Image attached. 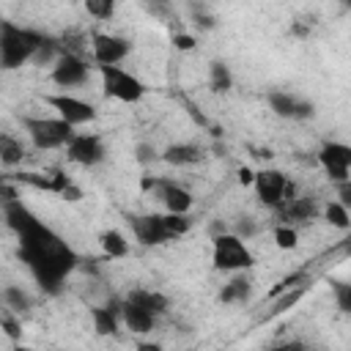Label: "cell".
<instances>
[{"mask_svg": "<svg viewBox=\"0 0 351 351\" xmlns=\"http://www.w3.org/2000/svg\"><path fill=\"white\" fill-rule=\"evenodd\" d=\"M44 101L63 118L69 121L71 126H82V123H90L96 118V107L90 101H82L77 96H69V93H49L44 96Z\"/></svg>", "mask_w": 351, "mask_h": 351, "instance_id": "7", "label": "cell"}, {"mask_svg": "<svg viewBox=\"0 0 351 351\" xmlns=\"http://www.w3.org/2000/svg\"><path fill=\"white\" fill-rule=\"evenodd\" d=\"M162 159H165L167 165H176V167H186V165H197V162L203 159V154H200V148L192 145V143H176V145H167V148H165Z\"/></svg>", "mask_w": 351, "mask_h": 351, "instance_id": "17", "label": "cell"}, {"mask_svg": "<svg viewBox=\"0 0 351 351\" xmlns=\"http://www.w3.org/2000/svg\"><path fill=\"white\" fill-rule=\"evenodd\" d=\"M236 230H239V233H241V239H244V236H252V233H255V225H252L250 219H241Z\"/></svg>", "mask_w": 351, "mask_h": 351, "instance_id": "34", "label": "cell"}, {"mask_svg": "<svg viewBox=\"0 0 351 351\" xmlns=\"http://www.w3.org/2000/svg\"><path fill=\"white\" fill-rule=\"evenodd\" d=\"M239 181H241V184H252V181H255V173H252L250 167H241V170H239Z\"/></svg>", "mask_w": 351, "mask_h": 351, "instance_id": "36", "label": "cell"}, {"mask_svg": "<svg viewBox=\"0 0 351 351\" xmlns=\"http://www.w3.org/2000/svg\"><path fill=\"white\" fill-rule=\"evenodd\" d=\"M3 296H5V307H11V310H27L30 307V299L19 288H5Z\"/></svg>", "mask_w": 351, "mask_h": 351, "instance_id": "29", "label": "cell"}, {"mask_svg": "<svg viewBox=\"0 0 351 351\" xmlns=\"http://www.w3.org/2000/svg\"><path fill=\"white\" fill-rule=\"evenodd\" d=\"M90 318H93V329L99 335H115L118 332V315L112 307H90Z\"/></svg>", "mask_w": 351, "mask_h": 351, "instance_id": "19", "label": "cell"}, {"mask_svg": "<svg viewBox=\"0 0 351 351\" xmlns=\"http://www.w3.org/2000/svg\"><path fill=\"white\" fill-rule=\"evenodd\" d=\"M250 296V280L247 277H233L222 291H219V302L233 304V302H244Z\"/></svg>", "mask_w": 351, "mask_h": 351, "instance_id": "22", "label": "cell"}, {"mask_svg": "<svg viewBox=\"0 0 351 351\" xmlns=\"http://www.w3.org/2000/svg\"><path fill=\"white\" fill-rule=\"evenodd\" d=\"M5 219L8 225L19 233V255L25 258V263L30 266V271L36 274V280L41 282V288L58 291L60 280L74 269L77 255L66 247V241H60L47 225H41L19 200H5Z\"/></svg>", "mask_w": 351, "mask_h": 351, "instance_id": "1", "label": "cell"}, {"mask_svg": "<svg viewBox=\"0 0 351 351\" xmlns=\"http://www.w3.org/2000/svg\"><path fill=\"white\" fill-rule=\"evenodd\" d=\"M230 85H233L230 69L225 63H211V88L217 93H225V90H230Z\"/></svg>", "mask_w": 351, "mask_h": 351, "instance_id": "24", "label": "cell"}, {"mask_svg": "<svg viewBox=\"0 0 351 351\" xmlns=\"http://www.w3.org/2000/svg\"><path fill=\"white\" fill-rule=\"evenodd\" d=\"M266 101L274 110V115H280V118H313V112H315L313 101L296 99V96H291L285 90H271L266 96Z\"/></svg>", "mask_w": 351, "mask_h": 351, "instance_id": "13", "label": "cell"}, {"mask_svg": "<svg viewBox=\"0 0 351 351\" xmlns=\"http://www.w3.org/2000/svg\"><path fill=\"white\" fill-rule=\"evenodd\" d=\"M137 159H140L143 165L154 162V159H156V151H154V145H148V143H140V145H137Z\"/></svg>", "mask_w": 351, "mask_h": 351, "instance_id": "32", "label": "cell"}, {"mask_svg": "<svg viewBox=\"0 0 351 351\" xmlns=\"http://www.w3.org/2000/svg\"><path fill=\"white\" fill-rule=\"evenodd\" d=\"M255 192H258V200L269 208H280L285 200L293 197V184L285 178V173L269 167V170H261L255 173V181H252Z\"/></svg>", "mask_w": 351, "mask_h": 351, "instance_id": "6", "label": "cell"}, {"mask_svg": "<svg viewBox=\"0 0 351 351\" xmlns=\"http://www.w3.org/2000/svg\"><path fill=\"white\" fill-rule=\"evenodd\" d=\"M173 44H176V49H181V52H186V49H192L197 41L192 38V36H186V33H176V38H173Z\"/></svg>", "mask_w": 351, "mask_h": 351, "instance_id": "33", "label": "cell"}, {"mask_svg": "<svg viewBox=\"0 0 351 351\" xmlns=\"http://www.w3.org/2000/svg\"><path fill=\"white\" fill-rule=\"evenodd\" d=\"M90 52H93V60H96L99 66H118V63L132 52V44H129L123 36L93 33V36H90Z\"/></svg>", "mask_w": 351, "mask_h": 351, "instance_id": "8", "label": "cell"}, {"mask_svg": "<svg viewBox=\"0 0 351 351\" xmlns=\"http://www.w3.org/2000/svg\"><path fill=\"white\" fill-rule=\"evenodd\" d=\"M255 263L250 247L236 233H219L211 244V266L219 271H244Z\"/></svg>", "mask_w": 351, "mask_h": 351, "instance_id": "4", "label": "cell"}, {"mask_svg": "<svg viewBox=\"0 0 351 351\" xmlns=\"http://www.w3.org/2000/svg\"><path fill=\"white\" fill-rule=\"evenodd\" d=\"M332 291H335V304L343 313H351V282H335Z\"/></svg>", "mask_w": 351, "mask_h": 351, "instance_id": "28", "label": "cell"}, {"mask_svg": "<svg viewBox=\"0 0 351 351\" xmlns=\"http://www.w3.org/2000/svg\"><path fill=\"white\" fill-rule=\"evenodd\" d=\"M318 214L313 197H291L280 206V219L282 222H307Z\"/></svg>", "mask_w": 351, "mask_h": 351, "instance_id": "16", "label": "cell"}, {"mask_svg": "<svg viewBox=\"0 0 351 351\" xmlns=\"http://www.w3.org/2000/svg\"><path fill=\"white\" fill-rule=\"evenodd\" d=\"M159 197H162V203H165V208L170 214H186L192 208V203H195L192 195L184 186L173 184V181H162L159 184Z\"/></svg>", "mask_w": 351, "mask_h": 351, "instance_id": "14", "label": "cell"}, {"mask_svg": "<svg viewBox=\"0 0 351 351\" xmlns=\"http://www.w3.org/2000/svg\"><path fill=\"white\" fill-rule=\"evenodd\" d=\"M82 3L93 19H112L115 14V0H82Z\"/></svg>", "mask_w": 351, "mask_h": 351, "instance_id": "25", "label": "cell"}, {"mask_svg": "<svg viewBox=\"0 0 351 351\" xmlns=\"http://www.w3.org/2000/svg\"><path fill=\"white\" fill-rule=\"evenodd\" d=\"M99 241H101V250L110 258H123L129 252V241H126V236L121 230H104Z\"/></svg>", "mask_w": 351, "mask_h": 351, "instance_id": "21", "label": "cell"}, {"mask_svg": "<svg viewBox=\"0 0 351 351\" xmlns=\"http://www.w3.org/2000/svg\"><path fill=\"white\" fill-rule=\"evenodd\" d=\"M121 318H123L126 329H132V332H137V335H145V332L154 329L156 313H151V310H145V307H140V304H134V302L126 299L123 307H121Z\"/></svg>", "mask_w": 351, "mask_h": 351, "instance_id": "15", "label": "cell"}, {"mask_svg": "<svg viewBox=\"0 0 351 351\" xmlns=\"http://www.w3.org/2000/svg\"><path fill=\"white\" fill-rule=\"evenodd\" d=\"M132 230H134L137 241L145 244V247L165 244V241L176 239L173 230L165 222V214H140V217H132Z\"/></svg>", "mask_w": 351, "mask_h": 351, "instance_id": "11", "label": "cell"}, {"mask_svg": "<svg viewBox=\"0 0 351 351\" xmlns=\"http://www.w3.org/2000/svg\"><path fill=\"white\" fill-rule=\"evenodd\" d=\"M324 217H326V222H329L332 228H340V230H348V228H351V214H348V208H346L340 200L326 203Z\"/></svg>", "mask_w": 351, "mask_h": 351, "instance_id": "23", "label": "cell"}, {"mask_svg": "<svg viewBox=\"0 0 351 351\" xmlns=\"http://www.w3.org/2000/svg\"><path fill=\"white\" fill-rule=\"evenodd\" d=\"M302 280H304V271H293V274H288L285 280L277 282V288L271 291V296H277V293H282V291H291V285H293V282H302Z\"/></svg>", "mask_w": 351, "mask_h": 351, "instance_id": "30", "label": "cell"}, {"mask_svg": "<svg viewBox=\"0 0 351 351\" xmlns=\"http://www.w3.org/2000/svg\"><path fill=\"white\" fill-rule=\"evenodd\" d=\"M337 200L351 211V178L346 181H337Z\"/></svg>", "mask_w": 351, "mask_h": 351, "instance_id": "31", "label": "cell"}, {"mask_svg": "<svg viewBox=\"0 0 351 351\" xmlns=\"http://www.w3.org/2000/svg\"><path fill=\"white\" fill-rule=\"evenodd\" d=\"M52 82L58 88H74V85H82L88 80V63L74 55V52H60L55 58V66H52Z\"/></svg>", "mask_w": 351, "mask_h": 351, "instance_id": "10", "label": "cell"}, {"mask_svg": "<svg viewBox=\"0 0 351 351\" xmlns=\"http://www.w3.org/2000/svg\"><path fill=\"white\" fill-rule=\"evenodd\" d=\"M22 156H25V148H22V143L19 140H14L8 132L0 137V162L5 165V167H14V165H19L22 162Z\"/></svg>", "mask_w": 351, "mask_h": 351, "instance_id": "20", "label": "cell"}, {"mask_svg": "<svg viewBox=\"0 0 351 351\" xmlns=\"http://www.w3.org/2000/svg\"><path fill=\"white\" fill-rule=\"evenodd\" d=\"M3 326H5V335L8 337H16V321H11V315H3Z\"/></svg>", "mask_w": 351, "mask_h": 351, "instance_id": "35", "label": "cell"}, {"mask_svg": "<svg viewBox=\"0 0 351 351\" xmlns=\"http://www.w3.org/2000/svg\"><path fill=\"white\" fill-rule=\"evenodd\" d=\"M47 44V36L30 27H16L14 22H3L0 30V63L3 69H19L22 63L33 60L36 52Z\"/></svg>", "mask_w": 351, "mask_h": 351, "instance_id": "2", "label": "cell"}, {"mask_svg": "<svg viewBox=\"0 0 351 351\" xmlns=\"http://www.w3.org/2000/svg\"><path fill=\"white\" fill-rule=\"evenodd\" d=\"M165 222H167V228L173 230V236H176V239H178V236H184V233L192 228V219H189L186 214H170V211H167V214H165Z\"/></svg>", "mask_w": 351, "mask_h": 351, "instance_id": "27", "label": "cell"}, {"mask_svg": "<svg viewBox=\"0 0 351 351\" xmlns=\"http://www.w3.org/2000/svg\"><path fill=\"white\" fill-rule=\"evenodd\" d=\"M66 154L74 165H82V167H93L104 159V143L99 134H74L66 145Z\"/></svg>", "mask_w": 351, "mask_h": 351, "instance_id": "12", "label": "cell"}, {"mask_svg": "<svg viewBox=\"0 0 351 351\" xmlns=\"http://www.w3.org/2000/svg\"><path fill=\"white\" fill-rule=\"evenodd\" d=\"M22 126H25L30 143L38 151L69 145V140L74 137V126L69 121H63L60 115H55V118H30V115H25L22 118Z\"/></svg>", "mask_w": 351, "mask_h": 351, "instance_id": "3", "label": "cell"}, {"mask_svg": "<svg viewBox=\"0 0 351 351\" xmlns=\"http://www.w3.org/2000/svg\"><path fill=\"white\" fill-rule=\"evenodd\" d=\"M274 244L280 250H293L299 244V236H296V230L291 225H277L274 228Z\"/></svg>", "mask_w": 351, "mask_h": 351, "instance_id": "26", "label": "cell"}, {"mask_svg": "<svg viewBox=\"0 0 351 351\" xmlns=\"http://www.w3.org/2000/svg\"><path fill=\"white\" fill-rule=\"evenodd\" d=\"M343 3H346V5H351V0H343Z\"/></svg>", "mask_w": 351, "mask_h": 351, "instance_id": "37", "label": "cell"}, {"mask_svg": "<svg viewBox=\"0 0 351 351\" xmlns=\"http://www.w3.org/2000/svg\"><path fill=\"white\" fill-rule=\"evenodd\" d=\"M318 162L324 167V173L337 184L351 178V145L346 143H324L318 151Z\"/></svg>", "mask_w": 351, "mask_h": 351, "instance_id": "9", "label": "cell"}, {"mask_svg": "<svg viewBox=\"0 0 351 351\" xmlns=\"http://www.w3.org/2000/svg\"><path fill=\"white\" fill-rule=\"evenodd\" d=\"M99 74H101V88H104L107 99H118L123 104H137L145 96V82L121 66H99Z\"/></svg>", "mask_w": 351, "mask_h": 351, "instance_id": "5", "label": "cell"}, {"mask_svg": "<svg viewBox=\"0 0 351 351\" xmlns=\"http://www.w3.org/2000/svg\"><path fill=\"white\" fill-rule=\"evenodd\" d=\"M129 302H134V304H140V307H145V310H151V313H165L167 310V296L165 293H159V291H148V288H134V291H129V296H126Z\"/></svg>", "mask_w": 351, "mask_h": 351, "instance_id": "18", "label": "cell"}]
</instances>
